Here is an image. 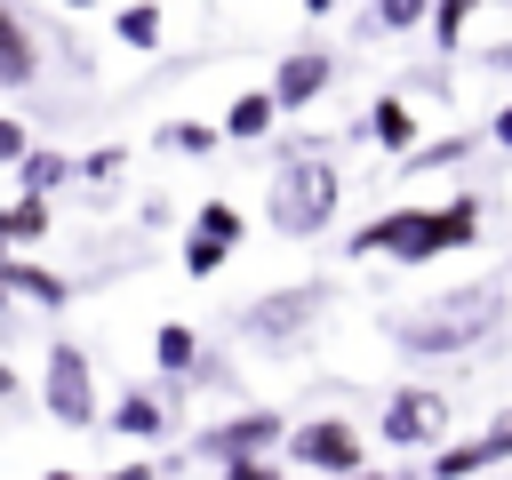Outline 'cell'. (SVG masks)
<instances>
[{"instance_id":"6da1fadb","label":"cell","mask_w":512,"mask_h":480,"mask_svg":"<svg viewBox=\"0 0 512 480\" xmlns=\"http://www.w3.org/2000/svg\"><path fill=\"white\" fill-rule=\"evenodd\" d=\"M480 232V208L472 200H448V208H392L376 224L352 232V256H400V264H424L440 248H464Z\"/></svg>"},{"instance_id":"7a4b0ae2","label":"cell","mask_w":512,"mask_h":480,"mask_svg":"<svg viewBox=\"0 0 512 480\" xmlns=\"http://www.w3.org/2000/svg\"><path fill=\"white\" fill-rule=\"evenodd\" d=\"M496 288H464V296H440L432 312H416V320H400V344L408 352H464V344H480L488 328H496Z\"/></svg>"},{"instance_id":"3957f363","label":"cell","mask_w":512,"mask_h":480,"mask_svg":"<svg viewBox=\"0 0 512 480\" xmlns=\"http://www.w3.org/2000/svg\"><path fill=\"white\" fill-rule=\"evenodd\" d=\"M328 208H336V176H328V168L296 160V168L272 176V224H280V232H320Z\"/></svg>"},{"instance_id":"277c9868","label":"cell","mask_w":512,"mask_h":480,"mask_svg":"<svg viewBox=\"0 0 512 480\" xmlns=\"http://www.w3.org/2000/svg\"><path fill=\"white\" fill-rule=\"evenodd\" d=\"M440 432H448V400H440L432 384H408V392H392V400H384V440L424 448V440H440Z\"/></svg>"},{"instance_id":"5b68a950","label":"cell","mask_w":512,"mask_h":480,"mask_svg":"<svg viewBox=\"0 0 512 480\" xmlns=\"http://www.w3.org/2000/svg\"><path fill=\"white\" fill-rule=\"evenodd\" d=\"M48 408L80 432V424H96V392H88V360L72 352V344H56L48 352Z\"/></svg>"},{"instance_id":"8992f818","label":"cell","mask_w":512,"mask_h":480,"mask_svg":"<svg viewBox=\"0 0 512 480\" xmlns=\"http://www.w3.org/2000/svg\"><path fill=\"white\" fill-rule=\"evenodd\" d=\"M288 448H296L312 472H352V464H360V432H352L344 416H320V424L288 432Z\"/></svg>"},{"instance_id":"52a82bcc","label":"cell","mask_w":512,"mask_h":480,"mask_svg":"<svg viewBox=\"0 0 512 480\" xmlns=\"http://www.w3.org/2000/svg\"><path fill=\"white\" fill-rule=\"evenodd\" d=\"M320 88H328V56H320V48H296L264 96H272V112H296V104H312Z\"/></svg>"},{"instance_id":"ba28073f","label":"cell","mask_w":512,"mask_h":480,"mask_svg":"<svg viewBox=\"0 0 512 480\" xmlns=\"http://www.w3.org/2000/svg\"><path fill=\"white\" fill-rule=\"evenodd\" d=\"M232 240H240V216H232L224 200H208V208H200V240H184V272H216V264L232 256Z\"/></svg>"},{"instance_id":"9c48e42d","label":"cell","mask_w":512,"mask_h":480,"mask_svg":"<svg viewBox=\"0 0 512 480\" xmlns=\"http://www.w3.org/2000/svg\"><path fill=\"white\" fill-rule=\"evenodd\" d=\"M504 456H512V416H504V424H488V432H480V440H464V448H440V464H432V472H440V480H464V472H488V464H504Z\"/></svg>"},{"instance_id":"30bf717a","label":"cell","mask_w":512,"mask_h":480,"mask_svg":"<svg viewBox=\"0 0 512 480\" xmlns=\"http://www.w3.org/2000/svg\"><path fill=\"white\" fill-rule=\"evenodd\" d=\"M320 312V288H280V296H264L256 312H248V328L256 336H288V328H304Z\"/></svg>"},{"instance_id":"8fae6325","label":"cell","mask_w":512,"mask_h":480,"mask_svg":"<svg viewBox=\"0 0 512 480\" xmlns=\"http://www.w3.org/2000/svg\"><path fill=\"white\" fill-rule=\"evenodd\" d=\"M368 136H376L384 152H408V144H416V112H408L400 96H376V104H368Z\"/></svg>"},{"instance_id":"7c38bea8","label":"cell","mask_w":512,"mask_h":480,"mask_svg":"<svg viewBox=\"0 0 512 480\" xmlns=\"http://www.w3.org/2000/svg\"><path fill=\"white\" fill-rule=\"evenodd\" d=\"M272 432H280V416H272V408H256V416H232V424H216V448H224V456H256Z\"/></svg>"},{"instance_id":"4fadbf2b","label":"cell","mask_w":512,"mask_h":480,"mask_svg":"<svg viewBox=\"0 0 512 480\" xmlns=\"http://www.w3.org/2000/svg\"><path fill=\"white\" fill-rule=\"evenodd\" d=\"M32 64H40V56H32V32H24V24L0 8V80L16 88V80H32Z\"/></svg>"},{"instance_id":"5bb4252c","label":"cell","mask_w":512,"mask_h":480,"mask_svg":"<svg viewBox=\"0 0 512 480\" xmlns=\"http://www.w3.org/2000/svg\"><path fill=\"white\" fill-rule=\"evenodd\" d=\"M264 128H272V96H264V88L232 96V112H224V136H264Z\"/></svg>"},{"instance_id":"9a60e30c","label":"cell","mask_w":512,"mask_h":480,"mask_svg":"<svg viewBox=\"0 0 512 480\" xmlns=\"http://www.w3.org/2000/svg\"><path fill=\"white\" fill-rule=\"evenodd\" d=\"M152 352H160V368H176V376H192V352H200V344H192V328H176V320H168V328L152 336Z\"/></svg>"},{"instance_id":"2e32d148","label":"cell","mask_w":512,"mask_h":480,"mask_svg":"<svg viewBox=\"0 0 512 480\" xmlns=\"http://www.w3.org/2000/svg\"><path fill=\"white\" fill-rule=\"evenodd\" d=\"M40 232H48V208H40V200L0 208V240H40Z\"/></svg>"},{"instance_id":"e0dca14e","label":"cell","mask_w":512,"mask_h":480,"mask_svg":"<svg viewBox=\"0 0 512 480\" xmlns=\"http://www.w3.org/2000/svg\"><path fill=\"white\" fill-rule=\"evenodd\" d=\"M120 432H160V400L152 392H128L120 400Z\"/></svg>"},{"instance_id":"ac0fdd59","label":"cell","mask_w":512,"mask_h":480,"mask_svg":"<svg viewBox=\"0 0 512 480\" xmlns=\"http://www.w3.org/2000/svg\"><path fill=\"white\" fill-rule=\"evenodd\" d=\"M120 40L152 48V40H160V8H120Z\"/></svg>"},{"instance_id":"d6986e66","label":"cell","mask_w":512,"mask_h":480,"mask_svg":"<svg viewBox=\"0 0 512 480\" xmlns=\"http://www.w3.org/2000/svg\"><path fill=\"white\" fill-rule=\"evenodd\" d=\"M24 184H32V192H56V184H64V160H56V152H24Z\"/></svg>"},{"instance_id":"ffe728a7","label":"cell","mask_w":512,"mask_h":480,"mask_svg":"<svg viewBox=\"0 0 512 480\" xmlns=\"http://www.w3.org/2000/svg\"><path fill=\"white\" fill-rule=\"evenodd\" d=\"M472 8H480V0H440V8H432V32H440V40L456 48V32L472 24Z\"/></svg>"},{"instance_id":"44dd1931","label":"cell","mask_w":512,"mask_h":480,"mask_svg":"<svg viewBox=\"0 0 512 480\" xmlns=\"http://www.w3.org/2000/svg\"><path fill=\"white\" fill-rule=\"evenodd\" d=\"M416 16H424V0H376V24H392V32L416 24Z\"/></svg>"},{"instance_id":"7402d4cb","label":"cell","mask_w":512,"mask_h":480,"mask_svg":"<svg viewBox=\"0 0 512 480\" xmlns=\"http://www.w3.org/2000/svg\"><path fill=\"white\" fill-rule=\"evenodd\" d=\"M224 480H280V472H272V464H256V456H232V472H224Z\"/></svg>"},{"instance_id":"603a6c76","label":"cell","mask_w":512,"mask_h":480,"mask_svg":"<svg viewBox=\"0 0 512 480\" xmlns=\"http://www.w3.org/2000/svg\"><path fill=\"white\" fill-rule=\"evenodd\" d=\"M0 160H24V128L16 120H0Z\"/></svg>"},{"instance_id":"cb8c5ba5","label":"cell","mask_w":512,"mask_h":480,"mask_svg":"<svg viewBox=\"0 0 512 480\" xmlns=\"http://www.w3.org/2000/svg\"><path fill=\"white\" fill-rule=\"evenodd\" d=\"M496 144H512V112H496Z\"/></svg>"},{"instance_id":"d4e9b609","label":"cell","mask_w":512,"mask_h":480,"mask_svg":"<svg viewBox=\"0 0 512 480\" xmlns=\"http://www.w3.org/2000/svg\"><path fill=\"white\" fill-rule=\"evenodd\" d=\"M336 480H376V472H336ZM384 480H408V472H384Z\"/></svg>"},{"instance_id":"484cf974","label":"cell","mask_w":512,"mask_h":480,"mask_svg":"<svg viewBox=\"0 0 512 480\" xmlns=\"http://www.w3.org/2000/svg\"><path fill=\"white\" fill-rule=\"evenodd\" d=\"M8 392H16V368H0V400H8Z\"/></svg>"},{"instance_id":"4316f807","label":"cell","mask_w":512,"mask_h":480,"mask_svg":"<svg viewBox=\"0 0 512 480\" xmlns=\"http://www.w3.org/2000/svg\"><path fill=\"white\" fill-rule=\"evenodd\" d=\"M304 8H312V16H328V8H336V0H304Z\"/></svg>"},{"instance_id":"83f0119b","label":"cell","mask_w":512,"mask_h":480,"mask_svg":"<svg viewBox=\"0 0 512 480\" xmlns=\"http://www.w3.org/2000/svg\"><path fill=\"white\" fill-rule=\"evenodd\" d=\"M48 480H80V472H48Z\"/></svg>"},{"instance_id":"f1b7e54d","label":"cell","mask_w":512,"mask_h":480,"mask_svg":"<svg viewBox=\"0 0 512 480\" xmlns=\"http://www.w3.org/2000/svg\"><path fill=\"white\" fill-rule=\"evenodd\" d=\"M0 264H8V240H0Z\"/></svg>"},{"instance_id":"f546056e","label":"cell","mask_w":512,"mask_h":480,"mask_svg":"<svg viewBox=\"0 0 512 480\" xmlns=\"http://www.w3.org/2000/svg\"><path fill=\"white\" fill-rule=\"evenodd\" d=\"M72 8H88V0H72Z\"/></svg>"},{"instance_id":"4dcf8cb0","label":"cell","mask_w":512,"mask_h":480,"mask_svg":"<svg viewBox=\"0 0 512 480\" xmlns=\"http://www.w3.org/2000/svg\"><path fill=\"white\" fill-rule=\"evenodd\" d=\"M0 304H8V288H0Z\"/></svg>"}]
</instances>
